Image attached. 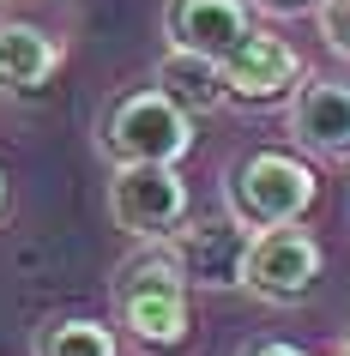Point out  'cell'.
Instances as JSON below:
<instances>
[{
    "instance_id": "8",
    "label": "cell",
    "mask_w": 350,
    "mask_h": 356,
    "mask_svg": "<svg viewBox=\"0 0 350 356\" xmlns=\"http://www.w3.org/2000/svg\"><path fill=\"white\" fill-rule=\"evenodd\" d=\"M164 31H169V49L230 60L241 42L254 37V19H248V0H169Z\"/></svg>"
},
{
    "instance_id": "11",
    "label": "cell",
    "mask_w": 350,
    "mask_h": 356,
    "mask_svg": "<svg viewBox=\"0 0 350 356\" xmlns=\"http://www.w3.org/2000/svg\"><path fill=\"white\" fill-rule=\"evenodd\" d=\"M151 85L164 97H175L187 115H212L218 103H230L223 60H205V55H193V49H164L157 67H151Z\"/></svg>"
},
{
    "instance_id": "2",
    "label": "cell",
    "mask_w": 350,
    "mask_h": 356,
    "mask_svg": "<svg viewBox=\"0 0 350 356\" xmlns=\"http://www.w3.org/2000/svg\"><path fill=\"white\" fill-rule=\"evenodd\" d=\"M320 200V175L290 151H248L223 169V211L241 229H284L302 224Z\"/></svg>"
},
{
    "instance_id": "15",
    "label": "cell",
    "mask_w": 350,
    "mask_h": 356,
    "mask_svg": "<svg viewBox=\"0 0 350 356\" xmlns=\"http://www.w3.org/2000/svg\"><path fill=\"white\" fill-rule=\"evenodd\" d=\"M254 13H272V19H290V13H308V6H320V0H248Z\"/></svg>"
},
{
    "instance_id": "17",
    "label": "cell",
    "mask_w": 350,
    "mask_h": 356,
    "mask_svg": "<svg viewBox=\"0 0 350 356\" xmlns=\"http://www.w3.org/2000/svg\"><path fill=\"white\" fill-rule=\"evenodd\" d=\"M0 211H6V175H0Z\"/></svg>"
},
{
    "instance_id": "16",
    "label": "cell",
    "mask_w": 350,
    "mask_h": 356,
    "mask_svg": "<svg viewBox=\"0 0 350 356\" xmlns=\"http://www.w3.org/2000/svg\"><path fill=\"white\" fill-rule=\"evenodd\" d=\"M332 356H350V332H344V338H338V344H332Z\"/></svg>"
},
{
    "instance_id": "4",
    "label": "cell",
    "mask_w": 350,
    "mask_h": 356,
    "mask_svg": "<svg viewBox=\"0 0 350 356\" xmlns=\"http://www.w3.org/2000/svg\"><path fill=\"white\" fill-rule=\"evenodd\" d=\"M109 218H115V229H127L133 242H169L193 218L187 181L175 175V163H115Z\"/></svg>"
},
{
    "instance_id": "3",
    "label": "cell",
    "mask_w": 350,
    "mask_h": 356,
    "mask_svg": "<svg viewBox=\"0 0 350 356\" xmlns=\"http://www.w3.org/2000/svg\"><path fill=\"white\" fill-rule=\"evenodd\" d=\"M97 151L115 163H182L193 151V115L157 85H139L97 115Z\"/></svg>"
},
{
    "instance_id": "7",
    "label": "cell",
    "mask_w": 350,
    "mask_h": 356,
    "mask_svg": "<svg viewBox=\"0 0 350 356\" xmlns=\"http://www.w3.org/2000/svg\"><path fill=\"white\" fill-rule=\"evenodd\" d=\"M284 127L308 157L350 163V79H302Z\"/></svg>"
},
{
    "instance_id": "12",
    "label": "cell",
    "mask_w": 350,
    "mask_h": 356,
    "mask_svg": "<svg viewBox=\"0 0 350 356\" xmlns=\"http://www.w3.org/2000/svg\"><path fill=\"white\" fill-rule=\"evenodd\" d=\"M31 356H121L115 332L91 314H61V320H42L37 338H31Z\"/></svg>"
},
{
    "instance_id": "13",
    "label": "cell",
    "mask_w": 350,
    "mask_h": 356,
    "mask_svg": "<svg viewBox=\"0 0 350 356\" xmlns=\"http://www.w3.org/2000/svg\"><path fill=\"white\" fill-rule=\"evenodd\" d=\"M314 19H320V37L338 60H350V0H320L314 6Z\"/></svg>"
},
{
    "instance_id": "10",
    "label": "cell",
    "mask_w": 350,
    "mask_h": 356,
    "mask_svg": "<svg viewBox=\"0 0 350 356\" xmlns=\"http://www.w3.org/2000/svg\"><path fill=\"white\" fill-rule=\"evenodd\" d=\"M67 42L49 37L42 24L24 19H0V91H42L61 73Z\"/></svg>"
},
{
    "instance_id": "14",
    "label": "cell",
    "mask_w": 350,
    "mask_h": 356,
    "mask_svg": "<svg viewBox=\"0 0 350 356\" xmlns=\"http://www.w3.org/2000/svg\"><path fill=\"white\" fill-rule=\"evenodd\" d=\"M236 356H308V350H296V344H284V338H248Z\"/></svg>"
},
{
    "instance_id": "5",
    "label": "cell",
    "mask_w": 350,
    "mask_h": 356,
    "mask_svg": "<svg viewBox=\"0 0 350 356\" xmlns=\"http://www.w3.org/2000/svg\"><path fill=\"white\" fill-rule=\"evenodd\" d=\"M326 272V248L314 242V229L284 224V229H260L254 248H248V272H241V290H254L260 302L272 308H290L320 284Z\"/></svg>"
},
{
    "instance_id": "9",
    "label": "cell",
    "mask_w": 350,
    "mask_h": 356,
    "mask_svg": "<svg viewBox=\"0 0 350 356\" xmlns=\"http://www.w3.org/2000/svg\"><path fill=\"white\" fill-rule=\"evenodd\" d=\"M296 79H302V55L284 37H272V31H254L236 55L223 60V85H230L236 103H278V97L302 91Z\"/></svg>"
},
{
    "instance_id": "1",
    "label": "cell",
    "mask_w": 350,
    "mask_h": 356,
    "mask_svg": "<svg viewBox=\"0 0 350 356\" xmlns=\"http://www.w3.org/2000/svg\"><path fill=\"white\" fill-rule=\"evenodd\" d=\"M115 320L133 332V344H145L151 356H169L182 350L187 332H193V308H187V278L182 266H175V254H169L164 242H145L133 260L115 266Z\"/></svg>"
},
{
    "instance_id": "6",
    "label": "cell",
    "mask_w": 350,
    "mask_h": 356,
    "mask_svg": "<svg viewBox=\"0 0 350 356\" xmlns=\"http://www.w3.org/2000/svg\"><path fill=\"white\" fill-rule=\"evenodd\" d=\"M164 248L175 254L187 290H241L254 229H241L230 211H223V218H187Z\"/></svg>"
}]
</instances>
